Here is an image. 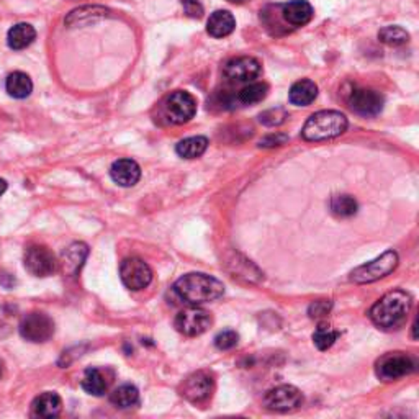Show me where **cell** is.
Listing matches in <instances>:
<instances>
[{
    "label": "cell",
    "instance_id": "obj_7",
    "mask_svg": "<svg viewBox=\"0 0 419 419\" xmlns=\"http://www.w3.org/2000/svg\"><path fill=\"white\" fill-rule=\"evenodd\" d=\"M120 277L123 285L129 290L138 292L146 288L153 282V271L141 259L128 257L120 266Z\"/></svg>",
    "mask_w": 419,
    "mask_h": 419
},
{
    "label": "cell",
    "instance_id": "obj_4",
    "mask_svg": "<svg viewBox=\"0 0 419 419\" xmlns=\"http://www.w3.org/2000/svg\"><path fill=\"white\" fill-rule=\"evenodd\" d=\"M418 369V360L405 353H388L377 360L375 374L382 382H395L411 375Z\"/></svg>",
    "mask_w": 419,
    "mask_h": 419
},
{
    "label": "cell",
    "instance_id": "obj_8",
    "mask_svg": "<svg viewBox=\"0 0 419 419\" xmlns=\"http://www.w3.org/2000/svg\"><path fill=\"white\" fill-rule=\"evenodd\" d=\"M20 334L30 343H46V341L53 338L54 323L48 314L38 312L30 313L20 323Z\"/></svg>",
    "mask_w": 419,
    "mask_h": 419
},
{
    "label": "cell",
    "instance_id": "obj_37",
    "mask_svg": "<svg viewBox=\"0 0 419 419\" xmlns=\"http://www.w3.org/2000/svg\"><path fill=\"white\" fill-rule=\"evenodd\" d=\"M228 2H231V4H244V2H247V0H228Z\"/></svg>",
    "mask_w": 419,
    "mask_h": 419
},
{
    "label": "cell",
    "instance_id": "obj_22",
    "mask_svg": "<svg viewBox=\"0 0 419 419\" xmlns=\"http://www.w3.org/2000/svg\"><path fill=\"white\" fill-rule=\"evenodd\" d=\"M36 38V30L30 23H17L8 30L7 43L12 49H25Z\"/></svg>",
    "mask_w": 419,
    "mask_h": 419
},
{
    "label": "cell",
    "instance_id": "obj_26",
    "mask_svg": "<svg viewBox=\"0 0 419 419\" xmlns=\"http://www.w3.org/2000/svg\"><path fill=\"white\" fill-rule=\"evenodd\" d=\"M110 401L113 406L120 408V410H129V408L136 406L139 403L138 388L129 384L118 386L110 395Z\"/></svg>",
    "mask_w": 419,
    "mask_h": 419
},
{
    "label": "cell",
    "instance_id": "obj_2",
    "mask_svg": "<svg viewBox=\"0 0 419 419\" xmlns=\"http://www.w3.org/2000/svg\"><path fill=\"white\" fill-rule=\"evenodd\" d=\"M174 292L185 303L199 307V305L215 302V300L223 297L225 285L218 278L206 276V273L192 272L180 277L175 282Z\"/></svg>",
    "mask_w": 419,
    "mask_h": 419
},
{
    "label": "cell",
    "instance_id": "obj_23",
    "mask_svg": "<svg viewBox=\"0 0 419 419\" xmlns=\"http://www.w3.org/2000/svg\"><path fill=\"white\" fill-rule=\"evenodd\" d=\"M5 90L7 94L13 98H27L33 90V82L30 79V76L25 74V72H12L8 74L7 81H5Z\"/></svg>",
    "mask_w": 419,
    "mask_h": 419
},
{
    "label": "cell",
    "instance_id": "obj_29",
    "mask_svg": "<svg viewBox=\"0 0 419 419\" xmlns=\"http://www.w3.org/2000/svg\"><path fill=\"white\" fill-rule=\"evenodd\" d=\"M379 40L388 46H401L410 41V35H408L406 30H403L401 27L390 25V27L380 30Z\"/></svg>",
    "mask_w": 419,
    "mask_h": 419
},
{
    "label": "cell",
    "instance_id": "obj_13",
    "mask_svg": "<svg viewBox=\"0 0 419 419\" xmlns=\"http://www.w3.org/2000/svg\"><path fill=\"white\" fill-rule=\"evenodd\" d=\"M262 67L256 58L251 56H241V58L230 59L223 67L226 79L235 82H252L261 74Z\"/></svg>",
    "mask_w": 419,
    "mask_h": 419
},
{
    "label": "cell",
    "instance_id": "obj_34",
    "mask_svg": "<svg viewBox=\"0 0 419 419\" xmlns=\"http://www.w3.org/2000/svg\"><path fill=\"white\" fill-rule=\"evenodd\" d=\"M287 141H288L287 134L272 133V134H267V136L262 139L259 146H261V148H276V146H282V144H285Z\"/></svg>",
    "mask_w": 419,
    "mask_h": 419
},
{
    "label": "cell",
    "instance_id": "obj_35",
    "mask_svg": "<svg viewBox=\"0 0 419 419\" xmlns=\"http://www.w3.org/2000/svg\"><path fill=\"white\" fill-rule=\"evenodd\" d=\"M182 5H184L185 13H187L189 17L200 18L201 15H203V7H201L199 0H182Z\"/></svg>",
    "mask_w": 419,
    "mask_h": 419
},
{
    "label": "cell",
    "instance_id": "obj_3",
    "mask_svg": "<svg viewBox=\"0 0 419 419\" xmlns=\"http://www.w3.org/2000/svg\"><path fill=\"white\" fill-rule=\"evenodd\" d=\"M348 118L341 112L323 110L313 113L308 118L302 129L303 138L307 141H324L343 134L348 129Z\"/></svg>",
    "mask_w": 419,
    "mask_h": 419
},
{
    "label": "cell",
    "instance_id": "obj_14",
    "mask_svg": "<svg viewBox=\"0 0 419 419\" xmlns=\"http://www.w3.org/2000/svg\"><path fill=\"white\" fill-rule=\"evenodd\" d=\"M213 390V377L208 372H195L184 382L182 395L192 403L206 400Z\"/></svg>",
    "mask_w": 419,
    "mask_h": 419
},
{
    "label": "cell",
    "instance_id": "obj_15",
    "mask_svg": "<svg viewBox=\"0 0 419 419\" xmlns=\"http://www.w3.org/2000/svg\"><path fill=\"white\" fill-rule=\"evenodd\" d=\"M110 177L120 187H133L141 179V167L133 159H118L112 164Z\"/></svg>",
    "mask_w": 419,
    "mask_h": 419
},
{
    "label": "cell",
    "instance_id": "obj_11",
    "mask_svg": "<svg viewBox=\"0 0 419 419\" xmlns=\"http://www.w3.org/2000/svg\"><path fill=\"white\" fill-rule=\"evenodd\" d=\"M25 268L35 277H49L58 268V261L46 246H30L25 251Z\"/></svg>",
    "mask_w": 419,
    "mask_h": 419
},
{
    "label": "cell",
    "instance_id": "obj_32",
    "mask_svg": "<svg viewBox=\"0 0 419 419\" xmlns=\"http://www.w3.org/2000/svg\"><path fill=\"white\" fill-rule=\"evenodd\" d=\"M237 341H240V336H237L236 331L226 329V331H221V333L216 336L215 346L220 350H230L237 344Z\"/></svg>",
    "mask_w": 419,
    "mask_h": 419
},
{
    "label": "cell",
    "instance_id": "obj_10",
    "mask_svg": "<svg viewBox=\"0 0 419 419\" xmlns=\"http://www.w3.org/2000/svg\"><path fill=\"white\" fill-rule=\"evenodd\" d=\"M264 405L272 411H293L303 405V395L297 386L281 385L266 393Z\"/></svg>",
    "mask_w": 419,
    "mask_h": 419
},
{
    "label": "cell",
    "instance_id": "obj_20",
    "mask_svg": "<svg viewBox=\"0 0 419 419\" xmlns=\"http://www.w3.org/2000/svg\"><path fill=\"white\" fill-rule=\"evenodd\" d=\"M87 256H89V247L84 242L71 244L61 256V264H63L64 272L69 273V276H76L81 271V267L84 266Z\"/></svg>",
    "mask_w": 419,
    "mask_h": 419
},
{
    "label": "cell",
    "instance_id": "obj_24",
    "mask_svg": "<svg viewBox=\"0 0 419 419\" xmlns=\"http://www.w3.org/2000/svg\"><path fill=\"white\" fill-rule=\"evenodd\" d=\"M108 385H110V380H108V377L103 370L100 369L85 370L84 379H82V388H84L89 395H94V396L105 395L108 390Z\"/></svg>",
    "mask_w": 419,
    "mask_h": 419
},
{
    "label": "cell",
    "instance_id": "obj_27",
    "mask_svg": "<svg viewBox=\"0 0 419 419\" xmlns=\"http://www.w3.org/2000/svg\"><path fill=\"white\" fill-rule=\"evenodd\" d=\"M268 85L264 82H252V84L242 87L237 94V100L244 105H254V103L262 102L267 97Z\"/></svg>",
    "mask_w": 419,
    "mask_h": 419
},
{
    "label": "cell",
    "instance_id": "obj_31",
    "mask_svg": "<svg viewBox=\"0 0 419 419\" xmlns=\"http://www.w3.org/2000/svg\"><path fill=\"white\" fill-rule=\"evenodd\" d=\"M287 112L283 108H271V110L262 112L259 115V120H261L262 125L266 126H278L285 122Z\"/></svg>",
    "mask_w": 419,
    "mask_h": 419
},
{
    "label": "cell",
    "instance_id": "obj_6",
    "mask_svg": "<svg viewBox=\"0 0 419 419\" xmlns=\"http://www.w3.org/2000/svg\"><path fill=\"white\" fill-rule=\"evenodd\" d=\"M165 117L174 125H184L192 120L196 113V100L185 90H175L167 95L164 103Z\"/></svg>",
    "mask_w": 419,
    "mask_h": 419
},
{
    "label": "cell",
    "instance_id": "obj_19",
    "mask_svg": "<svg viewBox=\"0 0 419 419\" xmlns=\"http://www.w3.org/2000/svg\"><path fill=\"white\" fill-rule=\"evenodd\" d=\"M235 28L236 20L228 10H216L210 15L208 22H206V32L213 38H225V36L235 32Z\"/></svg>",
    "mask_w": 419,
    "mask_h": 419
},
{
    "label": "cell",
    "instance_id": "obj_25",
    "mask_svg": "<svg viewBox=\"0 0 419 419\" xmlns=\"http://www.w3.org/2000/svg\"><path fill=\"white\" fill-rule=\"evenodd\" d=\"M208 148V139L205 136H192L185 138L175 146V153L184 159H196L206 151Z\"/></svg>",
    "mask_w": 419,
    "mask_h": 419
},
{
    "label": "cell",
    "instance_id": "obj_16",
    "mask_svg": "<svg viewBox=\"0 0 419 419\" xmlns=\"http://www.w3.org/2000/svg\"><path fill=\"white\" fill-rule=\"evenodd\" d=\"M313 7L307 0H290L282 5V17L292 27H305L312 22Z\"/></svg>",
    "mask_w": 419,
    "mask_h": 419
},
{
    "label": "cell",
    "instance_id": "obj_28",
    "mask_svg": "<svg viewBox=\"0 0 419 419\" xmlns=\"http://www.w3.org/2000/svg\"><path fill=\"white\" fill-rule=\"evenodd\" d=\"M331 210L336 216H341V218H349V216H354L359 210V205L354 196L350 195H336L331 200Z\"/></svg>",
    "mask_w": 419,
    "mask_h": 419
},
{
    "label": "cell",
    "instance_id": "obj_1",
    "mask_svg": "<svg viewBox=\"0 0 419 419\" xmlns=\"http://www.w3.org/2000/svg\"><path fill=\"white\" fill-rule=\"evenodd\" d=\"M413 298L405 290H391L384 295L370 309V319L384 331L398 329L411 312Z\"/></svg>",
    "mask_w": 419,
    "mask_h": 419
},
{
    "label": "cell",
    "instance_id": "obj_36",
    "mask_svg": "<svg viewBox=\"0 0 419 419\" xmlns=\"http://www.w3.org/2000/svg\"><path fill=\"white\" fill-rule=\"evenodd\" d=\"M5 190H7V182L4 179H0V196L5 194Z\"/></svg>",
    "mask_w": 419,
    "mask_h": 419
},
{
    "label": "cell",
    "instance_id": "obj_21",
    "mask_svg": "<svg viewBox=\"0 0 419 419\" xmlns=\"http://www.w3.org/2000/svg\"><path fill=\"white\" fill-rule=\"evenodd\" d=\"M317 97L318 85L309 79H302L295 82L290 92H288V98H290V102L297 107H307L309 103H313Z\"/></svg>",
    "mask_w": 419,
    "mask_h": 419
},
{
    "label": "cell",
    "instance_id": "obj_33",
    "mask_svg": "<svg viewBox=\"0 0 419 419\" xmlns=\"http://www.w3.org/2000/svg\"><path fill=\"white\" fill-rule=\"evenodd\" d=\"M331 309H333V302H331V300H317V302L309 305L308 314L309 318L313 319H321L324 317H328Z\"/></svg>",
    "mask_w": 419,
    "mask_h": 419
},
{
    "label": "cell",
    "instance_id": "obj_12",
    "mask_svg": "<svg viewBox=\"0 0 419 419\" xmlns=\"http://www.w3.org/2000/svg\"><path fill=\"white\" fill-rule=\"evenodd\" d=\"M385 98L374 89H354L349 97L350 110L362 117H377L384 108Z\"/></svg>",
    "mask_w": 419,
    "mask_h": 419
},
{
    "label": "cell",
    "instance_id": "obj_18",
    "mask_svg": "<svg viewBox=\"0 0 419 419\" xmlns=\"http://www.w3.org/2000/svg\"><path fill=\"white\" fill-rule=\"evenodd\" d=\"M63 410V400L58 393L46 391L40 395L32 405V416L35 418H56Z\"/></svg>",
    "mask_w": 419,
    "mask_h": 419
},
{
    "label": "cell",
    "instance_id": "obj_9",
    "mask_svg": "<svg viewBox=\"0 0 419 419\" xmlns=\"http://www.w3.org/2000/svg\"><path fill=\"white\" fill-rule=\"evenodd\" d=\"M174 326L179 333L194 338V336L203 334L205 331L210 328L211 314L203 308H199V307H194V305H190L189 308L182 309V312L175 317Z\"/></svg>",
    "mask_w": 419,
    "mask_h": 419
},
{
    "label": "cell",
    "instance_id": "obj_5",
    "mask_svg": "<svg viewBox=\"0 0 419 419\" xmlns=\"http://www.w3.org/2000/svg\"><path fill=\"white\" fill-rule=\"evenodd\" d=\"M398 266V254L395 251H386L374 261L359 266L350 272V281L355 283H372L391 273Z\"/></svg>",
    "mask_w": 419,
    "mask_h": 419
},
{
    "label": "cell",
    "instance_id": "obj_17",
    "mask_svg": "<svg viewBox=\"0 0 419 419\" xmlns=\"http://www.w3.org/2000/svg\"><path fill=\"white\" fill-rule=\"evenodd\" d=\"M107 17H110V10L108 8L100 7V5H84V7L72 10L67 15L66 25L67 27H84V25H89Z\"/></svg>",
    "mask_w": 419,
    "mask_h": 419
},
{
    "label": "cell",
    "instance_id": "obj_30",
    "mask_svg": "<svg viewBox=\"0 0 419 419\" xmlns=\"http://www.w3.org/2000/svg\"><path fill=\"white\" fill-rule=\"evenodd\" d=\"M339 338L338 331H334L328 324H319L317 331L313 333V343L319 350H328L331 346L336 343V339Z\"/></svg>",
    "mask_w": 419,
    "mask_h": 419
},
{
    "label": "cell",
    "instance_id": "obj_38",
    "mask_svg": "<svg viewBox=\"0 0 419 419\" xmlns=\"http://www.w3.org/2000/svg\"><path fill=\"white\" fill-rule=\"evenodd\" d=\"M0 375H2V367H0Z\"/></svg>",
    "mask_w": 419,
    "mask_h": 419
}]
</instances>
